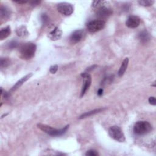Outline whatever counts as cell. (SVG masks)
Listing matches in <instances>:
<instances>
[{
	"instance_id": "obj_25",
	"label": "cell",
	"mask_w": 156,
	"mask_h": 156,
	"mask_svg": "<svg viewBox=\"0 0 156 156\" xmlns=\"http://www.w3.org/2000/svg\"><path fill=\"white\" fill-rule=\"evenodd\" d=\"M149 102L153 105H156V100H155V98L154 96H151L149 98Z\"/></svg>"
},
{
	"instance_id": "obj_10",
	"label": "cell",
	"mask_w": 156,
	"mask_h": 156,
	"mask_svg": "<svg viewBox=\"0 0 156 156\" xmlns=\"http://www.w3.org/2000/svg\"><path fill=\"white\" fill-rule=\"evenodd\" d=\"M140 24V19L138 16L136 15H130L128 17L126 20V26L131 29H134L137 27Z\"/></svg>"
},
{
	"instance_id": "obj_12",
	"label": "cell",
	"mask_w": 156,
	"mask_h": 156,
	"mask_svg": "<svg viewBox=\"0 0 156 156\" xmlns=\"http://www.w3.org/2000/svg\"><path fill=\"white\" fill-rule=\"evenodd\" d=\"M32 73H30L27 75H26L25 76L23 77L21 79H20L18 81L16 82V83L12 87V88L10 89V91H14L15 90H16L18 88H19L25 82H26L29 79H30L32 76Z\"/></svg>"
},
{
	"instance_id": "obj_6",
	"label": "cell",
	"mask_w": 156,
	"mask_h": 156,
	"mask_svg": "<svg viewBox=\"0 0 156 156\" xmlns=\"http://www.w3.org/2000/svg\"><path fill=\"white\" fill-rule=\"evenodd\" d=\"M58 11L63 15L69 16L74 11V7L71 4L68 2H60L57 4Z\"/></svg>"
},
{
	"instance_id": "obj_19",
	"label": "cell",
	"mask_w": 156,
	"mask_h": 156,
	"mask_svg": "<svg viewBox=\"0 0 156 156\" xmlns=\"http://www.w3.org/2000/svg\"><path fill=\"white\" fill-rule=\"evenodd\" d=\"M10 63V61L9 58L1 57L0 60V66L1 68L7 67Z\"/></svg>"
},
{
	"instance_id": "obj_18",
	"label": "cell",
	"mask_w": 156,
	"mask_h": 156,
	"mask_svg": "<svg viewBox=\"0 0 156 156\" xmlns=\"http://www.w3.org/2000/svg\"><path fill=\"white\" fill-rule=\"evenodd\" d=\"M16 33L18 36L21 37H26L29 35L27 28L24 26H21L18 27L16 30Z\"/></svg>"
},
{
	"instance_id": "obj_8",
	"label": "cell",
	"mask_w": 156,
	"mask_h": 156,
	"mask_svg": "<svg viewBox=\"0 0 156 156\" xmlns=\"http://www.w3.org/2000/svg\"><path fill=\"white\" fill-rule=\"evenodd\" d=\"M80 76L83 78V85L82 86L81 93H80V97H82L85 93H86L87 90H88L91 84V76L88 73H81Z\"/></svg>"
},
{
	"instance_id": "obj_13",
	"label": "cell",
	"mask_w": 156,
	"mask_h": 156,
	"mask_svg": "<svg viewBox=\"0 0 156 156\" xmlns=\"http://www.w3.org/2000/svg\"><path fill=\"white\" fill-rule=\"evenodd\" d=\"M11 15V11L6 6L1 5L0 8V18L2 20H7Z\"/></svg>"
},
{
	"instance_id": "obj_15",
	"label": "cell",
	"mask_w": 156,
	"mask_h": 156,
	"mask_svg": "<svg viewBox=\"0 0 156 156\" xmlns=\"http://www.w3.org/2000/svg\"><path fill=\"white\" fill-rule=\"evenodd\" d=\"M129 61V59L128 57L125 58L124 60L122 61V62L121 65V66L119 68V69L118 72V74L119 77H122L124 75V74L125 73V72L126 71V69L128 66Z\"/></svg>"
},
{
	"instance_id": "obj_26",
	"label": "cell",
	"mask_w": 156,
	"mask_h": 156,
	"mask_svg": "<svg viewBox=\"0 0 156 156\" xmlns=\"http://www.w3.org/2000/svg\"><path fill=\"white\" fill-rule=\"evenodd\" d=\"M113 78V77H112ZM112 77H107V78H104V80H103V83H102V84H107V82H110L112 80Z\"/></svg>"
},
{
	"instance_id": "obj_14",
	"label": "cell",
	"mask_w": 156,
	"mask_h": 156,
	"mask_svg": "<svg viewBox=\"0 0 156 156\" xmlns=\"http://www.w3.org/2000/svg\"><path fill=\"white\" fill-rule=\"evenodd\" d=\"M138 39L140 40V41L143 43H147L151 39L150 35L146 30H143L141 31L138 34Z\"/></svg>"
},
{
	"instance_id": "obj_1",
	"label": "cell",
	"mask_w": 156,
	"mask_h": 156,
	"mask_svg": "<svg viewBox=\"0 0 156 156\" xmlns=\"http://www.w3.org/2000/svg\"><path fill=\"white\" fill-rule=\"evenodd\" d=\"M36 49V44L31 42H27L21 44L19 49L20 57L24 60L32 58L35 55Z\"/></svg>"
},
{
	"instance_id": "obj_7",
	"label": "cell",
	"mask_w": 156,
	"mask_h": 156,
	"mask_svg": "<svg viewBox=\"0 0 156 156\" xmlns=\"http://www.w3.org/2000/svg\"><path fill=\"white\" fill-rule=\"evenodd\" d=\"M107 3H108V2L105 1L103 5L98 7V9L96 12V14L97 16H98L100 18H107L108 16L111 15L113 13V11L110 8L106 7L105 5H107Z\"/></svg>"
},
{
	"instance_id": "obj_4",
	"label": "cell",
	"mask_w": 156,
	"mask_h": 156,
	"mask_svg": "<svg viewBox=\"0 0 156 156\" xmlns=\"http://www.w3.org/2000/svg\"><path fill=\"white\" fill-rule=\"evenodd\" d=\"M108 134L111 138L118 142H124L126 140L121 128L118 126H111L108 129Z\"/></svg>"
},
{
	"instance_id": "obj_16",
	"label": "cell",
	"mask_w": 156,
	"mask_h": 156,
	"mask_svg": "<svg viewBox=\"0 0 156 156\" xmlns=\"http://www.w3.org/2000/svg\"><path fill=\"white\" fill-rule=\"evenodd\" d=\"M105 108H96V109H94V110H91V111H89V112H85L84 113H83L82 115H81L79 118V119H83V118H87V117H89L90 116H92L93 115H95L96 113H98L99 112H102L103 110H104Z\"/></svg>"
},
{
	"instance_id": "obj_29",
	"label": "cell",
	"mask_w": 156,
	"mask_h": 156,
	"mask_svg": "<svg viewBox=\"0 0 156 156\" xmlns=\"http://www.w3.org/2000/svg\"><path fill=\"white\" fill-rule=\"evenodd\" d=\"M14 2L19 4H24L27 2V1H14Z\"/></svg>"
},
{
	"instance_id": "obj_30",
	"label": "cell",
	"mask_w": 156,
	"mask_h": 156,
	"mask_svg": "<svg viewBox=\"0 0 156 156\" xmlns=\"http://www.w3.org/2000/svg\"><path fill=\"white\" fill-rule=\"evenodd\" d=\"M40 1H32L30 2V4H32V5H37V4H40Z\"/></svg>"
},
{
	"instance_id": "obj_22",
	"label": "cell",
	"mask_w": 156,
	"mask_h": 156,
	"mask_svg": "<svg viewBox=\"0 0 156 156\" xmlns=\"http://www.w3.org/2000/svg\"><path fill=\"white\" fill-rule=\"evenodd\" d=\"M40 18H41V21L43 24H47L48 23L49 18H48V15L46 13L41 14Z\"/></svg>"
},
{
	"instance_id": "obj_5",
	"label": "cell",
	"mask_w": 156,
	"mask_h": 156,
	"mask_svg": "<svg viewBox=\"0 0 156 156\" xmlns=\"http://www.w3.org/2000/svg\"><path fill=\"white\" fill-rule=\"evenodd\" d=\"M105 22L102 20H93L88 22L87 24V30L91 33L98 32L104 28Z\"/></svg>"
},
{
	"instance_id": "obj_27",
	"label": "cell",
	"mask_w": 156,
	"mask_h": 156,
	"mask_svg": "<svg viewBox=\"0 0 156 156\" xmlns=\"http://www.w3.org/2000/svg\"><path fill=\"white\" fill-rule=\"evenodd\" d=\"M96 66V65H93V66H91V67H90V68H88L86 70H85V71H86V73H88L89 71H91V70H93L95 67Z\"/></svg>"
},
{
	"instance_id": "obj_20",
	"label": "cell",
	"mask_w": 156,
	"mask_h": 156,
	"mask_svg": "<svg viewBox=\"0 0 156 156\" xmlns=\"http://www.w3.org/2000/svg\"><path fill=\"white\" fill-rule=\"evenodd\" d=\"M138 3L142 6L149 7V6L153 5V4L154 3V1H153V0H140V1H138Z\"/></svg>"
},
{
	"instance_id": "obj_28",
	"label": "cell",
	"mask_w": 156,
	"mask_h": 156,
	"mask_svg": "<svg viewBox=\"0 0 156 156\" xmlns=\"http://www.w3.org/2000/svg\"><path fill=\"white\" fill-rule=\"evenodd\" d=\"M103 92H104V90L102 88H99L98 90V94L99 96H102L103 94Z\"/></svg>"
},
{
	"instance_id": "obj_9",
	"label": "cell",
	"mask_w": 156,
	"mask_h": 156,
	"mask_svg": "<svg viewBox=\"0 0 156 156\" xmlns=\"http://www.w3.org/2000/svg\"><path fill=\"white\" fill-rule=\"evenodd\" d=\"M85 31L83 29H79L74 31L70 35L69 37V41L72 44H76L80 41L84 35H85Z\"/></svg>"
},
{
	"instance_id": "obj_17",
	"label": "cell",
	"mask_w": 156,
	"mask_h": 156,
	"mask_svg": "<svg viewBox=\"0 0 156 156\" xmlns=\"http://www.w3.org/2000/svg\"><path fill=\"white\" fill-rule=\"evenodd\" d=\"M11 34V29L9 26L2 28L0 30V40H2L7 38Z\"/></svg>"
},
{
	"instance_id": "obj_2",
	"label": "cell",
	"mask_w": 156,
	"mask_h": 156,
	"mask_svg": "<svg viewBox=\"0 0 156 156\" xmlns=\"http://www.w3.org/2000/svg\"><path fill=\"white\" fill-rule=\"evenodd\" d=\"M37 126L43 132H44L46 133H47L48 135L52 136L62 135L63 134L66 133V132L67 131V130L69 127V125H66L62 129H57L52 127L49 126H48L46 124H38Z\"/></svg>"
},
{
	"instance_id": "obj_23",
	"label": "cell",
	"mask_w": 156,
	"mask_h": 156,
	"mask_svg": "<svg viewBox=\"0 0 156 156\" xmlns=\"http://www.w3.org/2000/svg\"><path fill=\"white\" fill-rule=\"evenodd\" d=\"M18 46V43L16 41H12L8 44V48L12 49L17 48Z\"/></svg>"
},
{
	"instance_id": "obj_24",
	"label": "cell",
	"mask_w": 156,
	"mask_h": 156,
	"mask_svg": "<svg viewBox=\"0 0 156 156\" xmlns=\"http://www.w3.org/2000/svg\"><path fill=\"white\" fill-rule=\"evenodd\" d=\"M57 70H58V65H54L51 66L49 69V71L52 74H55L57 71Z\"/></svg>"
},
{
	"instance_id": "obj_11",
	"label": "cell",
	"mask_w": 156,
	"mask_h": 156,
	"mask_svg": "<svg viewBox=\"0 0 156 156\" xmlns=\"http://www.w3.org/2000/svg\"><path fill=\"white\" fill-rule=\"evenodd\" d=\"M62 35V30L57 26H55L49 32L48 37L52 40H57L60 39Z\"/></svg>"
},
{
	"instance_id": "obj_3",
	"label": "cell",
	"mask_w": 156,
	"mask_h": 156,
	"mask_svg": "<svg viewBox=\"0 0 156 156\" xmlns=\"http://www.w3.org/2000/svg\"><path fill=\"white\" fill-rule=\"evenodd\" d=\"M152 129V125L146 121H137L133 126V132L138 135L148 134Z\"/></svg>"
},
{
	"instance_id": "obj_21",
	"label": "cell",
	"mask_w": 156,
	"mask_h": 156,
	"mask_svg": "<svg viewBox=\"0 0 156 156\" xmlns=\"http://www.w3.org/2000/svg\"><path fill=\"white\" fill-rule=\"evenodd\" d=\"M85 155L87 156H97L99 155V154L96 150L90 149L87 151V152L85 153Z\"/></svg>"
}]
</instances>
